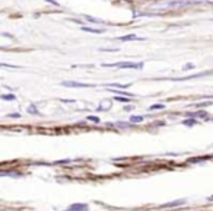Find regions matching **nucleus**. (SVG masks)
I'll return each instance as SVG.
<instances>
[{"label": "nucleus", "mask_w": 213, "mask_h": 211, "mask_svg": "<svg viewBox=\"0 0 213 211\" xmlns=\"http://www.w3.org/2000/svg\"><path fill=\"white\" fill-rule=\"evenodd\" d=\"M86 210H88V205L85 204H73L69 207L67 211H86Z\"/></svg>", "instance_id": "obj_1"}]
</instances>
